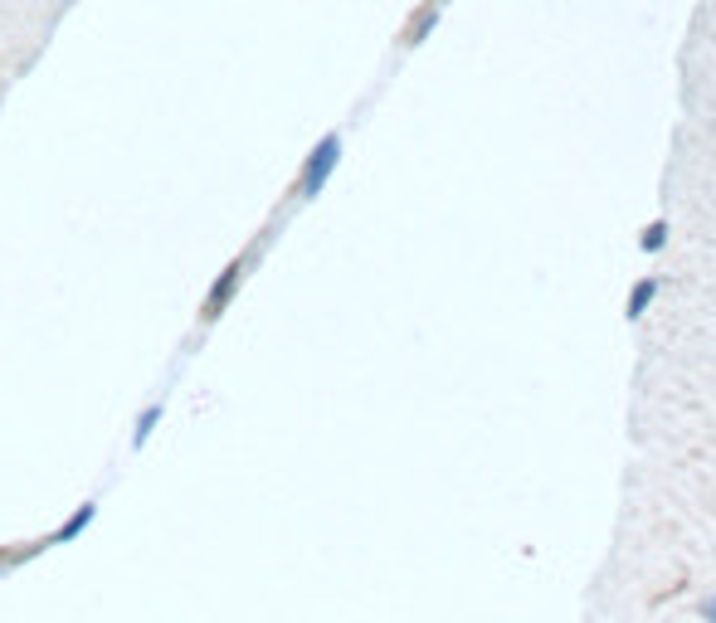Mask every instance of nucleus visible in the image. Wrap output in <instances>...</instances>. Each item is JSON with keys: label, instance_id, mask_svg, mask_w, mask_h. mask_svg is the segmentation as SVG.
I'll list each match as a JSON object with an SVG mask.
<instances>
[{"label": "nucleus", "instance_id": "obj_5", "mask_svg": "<svg viewBox=\"0 0 716 623\" xmlns=\"http://www.w3.org/2000/svg\"><path fill=\"white\" fill-rule=\"evenodd\" d=\"M49 546H54V541L44 536V541H30V546H25V550H15V555H5V550H0V575H10L15 565H25L30 555H39V550H49Z\"/></svg>", "mask_w": 716, "mask_h": 623}, {"label": "nucleus", "instance_id": "obj_1", "mask_svg": "<svg viewBox=\"0 0 716 623\" xmlns=\"http://www.w3.org/2000/svg\"><path fill=\"white\" fill-rule=\"evenodd\" d=\"M264 239H268V234H264ZM264 239H254V244H249L244 254H239V258H229L225 268H220V278L210 283V293H205V302H200V322H205V327L225 317V307H229V302H234V293L244 288V278H249V268H254V263L264 258Z\"/></svg>", "mask_w": 716, "mask_h": 623}, {"label": "nucleus", "instance_id": "obj_4", "mask_svg": "<svg viewBox=\"0 0 716 623\" xmlns=\"http://www.w3.org/2000/svg\"><path fill=\"white\" fill-rule=\"evenodd\" d=\"M161 414H166V400H151L142 414H137V429H132V448H147V439L156 434V424H161Z\"/></svg>", "mask_w": 716, "mask_h": 623}, {"label": "nucleus", "instance_id": "obj_3", "mask_svg": "<svg viewBox=\"0 0 716 623\" xmlns=\"http://www.w3.org/2000/svg\"><path fill=\"white\" fill-rule=\"evenodd\" d=\"M93 521H98V502H83V507H74V516H69V521H64V526H59V531H54L49 541H54V546H64V541L83 536V531H88Z\"/></svg>", "mask_w": 716, "mask_h": 623}, {"label": "nucleus", "instance_id": "obj_8", "mask_svg": "<svg viewBox=\"0 0 716 623\" xmlns=\"http://www.w3.org/2000/svg\"><path fill=\"white\" fill-rule=\"evenodd\" d=\"M697 614H702V623H716V594H707V599L697 604Z\"/></svg>", "mask_w": 716, "mask_h": 623}, {"label": "nucleus", "instance_id": "obj_6", "mask_svg": "<svg viewBox=\"0 0 716 623\" xmlns=\"http://www.w3.org/2000/svg\"><path fill=\"white\" fill-rule=\"evenodd\" d=\"M653 293H658V283H653V278L634 283V293H629V317H643V307L653 302Z\"/></svg>", "mask_w": 716, "mask_h": 623}, {"label": "nucleus", "instance_id": "obj_7", "mask_svg": "<svg viewBox=\"0 0 716 623\" xmlns=\"http://www.w3.org/2000/svg\"><path fill=\"white\" fill-rule=\"evenodd\" d=\"M663 234H668V224H653V229L643 234V249H663Z\"/></svg>", "mask_w": 716, "mask_h": 623}, {"label": "nucleus", "instance_id": "obj_2", "mask_svg": "<svg viewBox=\"0 0 716 623\" xmlns=\"http://www.w3.org/2000/svg\"><path fill=\"white\" fill-rule=\"evenodd\" d=\"M337 166H341V132H327L317 147L307 151L293 195H298V200H317V195L327 190V181H332V171H337Z\"/></svg>", "mask_w": 716, "mask_h": 623}]
</instances>
